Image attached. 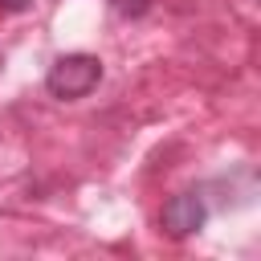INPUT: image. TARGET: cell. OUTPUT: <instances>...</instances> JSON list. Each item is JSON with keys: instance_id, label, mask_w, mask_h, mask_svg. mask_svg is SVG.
I'll return each instance as SVG.
<instances>
[{"instance_id": "cell-1", "label": "cell", "mask_w": 261, "mask_h": 261, "mask_svg": "<svg viewBox=\"0 0 261 261\" xmlns=\"http://www.w3.org/2000/svg\"><path fill=\"white\" fill-rule=\"evenodd\" d=\"M98 82H102V61L90 57V53H65V57H57V61L49 65V73H45L49 94H53V98H65V102L90 94Z\"/></svg>"}, {"instance_id": "cell-2", "label": "cell", "mask_w": 261, "mask_h": 261, "mask_svg": "<svg viewBox=\"0 0 261 261\" xmlns=\"http://www.w3.org/2000/svg\"><path fill=\"white\" fill-rule=\"evenodd\" d=\"M163 232L167 237H192L196 228H204V200L196 192H179L163 204Z\"/></svg>"}, {"instance_id": "cell-3", "label": "cell", "mask_w": 261, "mask_h": 261, "mask_svg": "<svg viewBox=\"0 0 261 261\" xmlns=\"http://www.w3.org/2000/svg\"><path fill=\"white\" fill-rule=\"evenodd\" d=\"M110 4H114L118 16H143L151 8V0H110Z\"/></svg>"}, {"instance_id": "cell-4", "label": "cell", "mask_w": 261, "mask_h": 261, "mask_svg": "<svg viewBox=\"0 0 261 261\" xmlns=\"http://www.w3.org/2000/svg\"><path fill=\"white\" fill-rule=\"evenodd\" d=\"M4 4H8V8H24L29 0H4Z\"/></svg>"}]
</instances>
